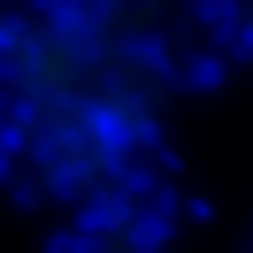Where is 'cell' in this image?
Wrapping results in <instances>:
<instances>
[{
    "label": "cell",
    "mask_w": 253,
    "mask_h": 253,
    "mask_svg": "<svg viewBox=\"0 0 253 253\" xmlns=\"http://www.w3.org/2000/svg\"><path fill=\"white\" fill-rule=\"evenodd\" d=\"M176 115L169 0H23L0 8V154L46 200H130Z\"/></svg>",
    "instance_id": "obj_1"
},
{
    "label": "cell",
    "mask_w": 253,
    "mask_h": 253,
    "mask_svg": "<svg viewBox=\"0 0 253 253\" xmlns=\"http://www.w3.org/2000/svg\"><path fill=\"white\" fill-rule=\"evenodd\" d=\"M84 253H161V230L146 222V200H108L84 215Z\"/></svg>",
    "instance_id": "obj_2"
},
{
    "label": "cell",
    "mask_w": 253,
    "mask_h": 253,
    "mask_svg": "<svg viewBox=\"0 0 253 253\" xmlns=\"http://www.w3.org/2000/svg\"><path fill=\"white\" fill-rule=\"evenodd\" d=\"M238 39L253 46V0H238Z\"/></svg>",
    "instance_id": "obj_3"
}]
</instances>
